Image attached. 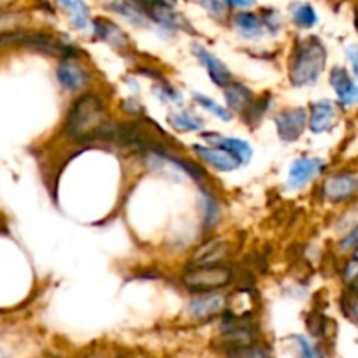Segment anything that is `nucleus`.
Listing matches in <instances>:
<instances>
[{
    "label": "nucleus",
    "mask_w": 358,
    "mask_h": 358,
    "mask_svg": "<svg viewBox=\"0 0 358 358\" xmlns=\"http://www.w3.org/2000/svg\"><path fill=\"white\" fill-rule=\"evenodd\" d=\"M92 32H94L95 39L102 41V43L109 44L111 48L118 51L130 50V37L122 27L113 20L106 18V16H97L92 22Z\"/></svg>",
    "instance_id": "9d476101"
},
{
    "label": "nucleus",
    "mask_w": 358,
    "mask_h": 358,
    "mask_svg": "<svg viewBox=\"0 0 358 358\" xmlns=\"http://www.w3.org/2000/svg\"><path fill=\"white\" fill-rule=\"evenodd\" d=\"M122 108L125 109V113H129V115H134V116L144 115L143 104H139V102H137V99H134V97H130V99H127V101H123L122 102Z\"/></svg>",
    "instance_id": "473e14b6"
},
{
    "label": "nucleus",
    "mask_w": 358,
    "mask_h": 358,
    "mask_svg": "<svg viewBox=\"0 0 358 358\" xmlns=\"http://www.w3.org/2000/svg\"><path fill=\"white\" fill-rule=\"evenodd\" d=\"M4 50H25L58 58L79 57V50H76L74 46L64 43L53 34L36 29H27L15 34H8V36H0V51Z\"/></svg>",
    "instance_id": "7ed1b4c3"
},
{
    "label": "nucleus",
    "mask_w": 358,
    "mask_h": 358,
    "mask_svg": "<svg viewBox=\"0 0 358 358\" xmlns=\"http://www.w3.org/2000/svg\"><path fill=\"white\" fill-rule=\"evenodd\" d=\"M201 213H202V223L208 230H213L220 223L222 218V206H220L218 199L208 190H201Z\"/></svg>",
    "instance_id": "b1692460"
},
{
    "label": "nucleus",
    "mask_w": 358,
    "mask_h": 358,
    "mask_svg": "<svg viewBox=\"0 0 358 358\" xmlns=\"http://www.w3.org/2000/svg\"><path fill=\"white\" fill-rule=\"evenodd\" d=\"M192 53H194V57L201 62L202 67L206 69V72H208V76L211 78V81L215 83L216 86L225 88L230 83L236 81V79H234V74L230 72V69L227 67L215 53H211L204 44L197 43V41L192 43Z\"/></svg>",
    "instance_id": "0eeeda50"
},
{
    "label": "nucleus",
    "mask_w": 358,
    "mask_h": 358,
    "mask_svg": "<svg viewBox=\"0 0 358 358\" xmlns=\"http://www.w3.org/2000/svg\"><path fill=\"white\" fill-rule=\"evenodd\" d=\"M358 190L357 172H339L327 178L322 185V194L330 202H344Z\"/></svg>",
    "instance_id": "6e6552de"
},
{
    "label": "nucleus",
    "mask_w": 358,
    "mask_h": 358,
    "mask_svg": "<svg viewBox=\"0 0 358 358\" xmlns=\"http://www.w3.org/2000/svg\"><path fill=\"white\" fill-rule=\"evenodd\" d=\"M230 9H237V11H246V9H253L257 6V0H223Z\"/></svg>",
    "instance_id": "72a5a7b5"
},
{
    "label": "nucleus",
    "mask_w": 358,
    "mask_h": 358,
    "mask_svg": "<svg viewBox=\"0 0 358 358\" xmlns=\"http://www.w3.org/2000/svg\"><path fill=\"white\" fill-rule=\"evenodd\" d=\"M57 8L60 9L69 20V25L78 32H85V30L92 29V8L86 4V0H55Z\"/></svg>",
    "instance_id": "ddd939ff"
},
{
    "label": "nucleus",
    "mask_w": 358,
    "mask_h": 358,
    "mask_svg": "<svg viewBox=\"0 0 358 358\" xmlns=\"http://www.w3.org/2000/svg\"><path fill=\"white\" fill-rule=\"evenodd\" d=\"M227 302L229 299L225 294H218V292L199 294L188 302V313L195 320H211L225 311Z\"/></svg>",
    "instance_id": "9b49d317"
},
{
    "label": "nucleus",
    "mask_w": 358,
    "mask_h": 358,
    "mask_svg": "<svg viewBox=\"0 0 358 358\" xmlns=\"http://www.w3.org/2000/svg\"><path fill=\"white\" fill-rule=\"evenodd\" d=\"M288 15H290L292 23L297 29L308 30L318 25V13H316V9L309 2H301V0L292 2L288 6Z\"/></svg>",
    "instance_id": "5701e85b"
},
{
    "label": "nucleus",
    "mask_w": 358,
    "mask_h": 358,
    "mask_svg": "<svg viewBox=\"0 0 358 358\" xmlns=\"http://www.w3.org/2000/svg\"><path fill=\"white\" fill-rule=\"evenodd\" d=\"M234 280L232 268L223 264L192 265L181 278V283L192 294H211L229 287Z\"/></svg>",
    "instance_id": "20e7f679"
},
{
    "label": "nucleus",
    "mask_w": 358,
    "mask_h": 358,
    "mask_svg": "<svg viewBox=\"0 0 358 358\" xmlns=\"http://www.w3.org/2000/svg\"><path fill=\"white\" fill-rule=\"evenodd\" d=\"M223 92H225V101L230 111L239 113L241 116L244 115V111H246V109L251 106V102L255 101L253 92H251L246 85H243V83L239 81L230 83L229 86L223 88Z\"/></svg>",
    "instance_id": "aec40b11"
},
{
    "label": "nucleus",
    "mask_w": 358,
    "mask_h": 358,
    "mask_svg": "<svg viewBox=\"0 0 358 358\" xmlns=\"http://www.w3.org/2000/svg\"><path fill=\"white\" fill-rule=\"evenodd\" d=\"M309 115L304 108L285 109L278 113L274 123H276V132L283 143H295L302 137L304 130L308 129Z\"/></svg>",
    "instance_id": "39448f33"
},
{
    "label": "nucleus",
    "mask_w": 358,
    "mask_h": 358,
    "mask_svg": "<svg viewBox=\"0 0 358 358\" xmlns=\"http://www.w3.org/2000/svg\"><path fill=\"white\" fill-rule=\"evenodd\" d=\"M325 167V162L316 157H299L292 162L288 169L287 187L290 190H299L304 188L306 185L311 183L313 179L320 174Z\"/></svg>",
    "instance_id": "1a4fd4ad"
},
{
    "label": "nucleus",
    "mask_w": 358,
    "mask_h": 358,
    "mask_svg": "<svg viewBox=\"0 0 358 358\" xmlns=\"http://www.w3.org/2000/svg\"><path fill=\"white\" fill-rule=\"evenodd\" d=\"M101 6L106 11L125 20L129 25L137 27V29H150L151 27V22L146 16V13L134 0H101Z\"/></svg>",
    "instance_id": "f8f14e48"
},
{
    "label": "nucleus",
    "mask_w": 358,
    "mask_h": 358,
    "mask_svg": "<svg viewBox=\"0 0 358 358\" xmlns=\"http://www.w3.org/2000/svg\"><path fill=\"white\" fill-rule=\"evenodd\" d=\"M229 255V244L222 239L206 243L197 250L194 257V265H216L222 264Z\"/></svg>",
    "instance_id": "4be33fe9"
},
{
    "label": "nucleus",
    "mask_w": 358,
    "mask_h": 358,
    "mask_svg": "<svg viewBox=\"0 0 358 358\" xmlns=\"http://www.w3.org/2000/svg\"><path fill=\"white\" fill-rule=\"evenodd\" d=\"M195 2H197L199 8L204 9L215 22L225 23L229 22L230 16H232V9H230L223 0H195Z\"/></svg>",
    "instance_id": "bb28decb"
},
{
    "label": "nucleus",
    "mask_w": 358,
    "mask_h": 358,
    "mask_svg": "<svg viewBox=\"0 0 358 358\" xmlns=\"http://www.w3.org/2000/svg\"><path fill=\"white\" fill-rule=\"evenodd\" d=\"M230 22H232L234 30L246 41L258 39V37L267 34L265 32L260 13H255L251 11V9H246V11H236L230 16Z\"/></svg>",
    "instance_id": "f3484780"
},
{
    "label": "nucleus",
    "mask_w": 358,
    "mask_h": 358,
    "mask_svg": "<svg viewBox=\"0 0 358 358\" xmlns=\"http://www.w3.org/2000/svg\"><path fill=\"white\" fill-rule=\"evenodd\" d=\"M271 102H273V99H271V95H264V97H255V101L251 102L250 108L244 111L243 115V120L244 123H246L248 127L250 125H258V122H260L262 118L265 116V113L268 111V108H271Z\"/></svg>",
    "instance_id": "a878e982"
},
{
    "label": "nucleus",
    "mask_w": 358,
    "mask_h": 358,
    "mask_svg": "<svg viewBox=\"0 0 358 358\" xmlns=\"http://www.w3.org/2000/svg\"><path fill=\"white\" fill-rule=\"evenodd\" d=\"M230 357L232 358H273L271 351L265 350V348L257 346V344H251V346L237 348V350L230 351Z\"/></svg>",
    "instance_id": "c756f323"
},
{
    "label": "nucleus",
    "mask_w": 358,
    "mask_h": 358,
    "mask_svg": "<svg viewBox=\"0 0 358 358\" xmlns=\"http://www.w3.org/2000/svg\"><path fill=\"white\" fill-rule=\"evenodd\" d=\"M34 16L27 9H6L0 11V36L20 32V30L32 29Z\"/></svg>",
    "instance_id": "6ab92c4d"
},
{
    "label": "nucleus",
    "mask_w": 358,
    "mask_h": 358,
    "mask_svg": "<svg viewBox=\"0 0 358 358\" xmlns=\"http://www.w3.org/2000/svg\"><path fill=\"white\" fill-rule=\"evenodd\" d=\"M153 92L157 95V99H160L162 102H169V104H183V95L178 88H174L172 85L165 81H158L153 86Z\"/></svg>",
    "instance_id": "c85d7f7f"
},
{
    "label": "nucleus",
    "mask_w": 358,
    "mask_h": 358,
    "mask_svg": "<svg viewBox=\"0 0 358 358\" xmlns=\"http://www.w3.org/2000/svg\"><path fill=\"white\" fill-rule=\"evenodd\" d=\"M344 281H348V283H353L355 280L358 278V260H351L348 262L346 267H344Z\"/></svg>",
    "instance_id": "f704fd0d"
},
{
    "label": "nucleus",
    "mask_w": 358,
    "mask_h": 358,
    "mask_svg": "<svg viewBox=\"0 0 358 358\" xmlns=\"http://www.w3.org/2000/svg\"><path fill=\"white\" fill-rule=\"evenodd\" d=\"M339 109L332 101H316L311 104V113H309L308 127L313 134H325L336 125Z\"/></svg>",
    "instance_id": "4468645a"
},
{
    "label": "nucleus",
    "mask_w": 358,
    "mask_h": 358,
    "mask_svg": "<svg viewBox=\"0 0 358 358\" xmlns=\"http://www.w3.org/2000/svg\"><path fill=\"white\" fill-rule=\"evenodd\" d=\"M57 79L65 92H81L92 83V74L76 58H62L57 65Z\"/></svg>",
    "instance_id": "423d86ee"
},
{
    "label": "nucleus",
    "mask_w": 358,
    "mask_h": 358,
    "mask_svg": "<svg viewBox=\"0 0 358 358\" xmlns=\"http://www.w3.org/2000/svg\"><path fill=\"white\" fill-rule=\"evenodd\" d=\"M357 246H358V225L355 227V229L351 230L348 236H344L339 243L341 251H351V250H355Z\"/></svg>",
    "instance_id": "2f4dec72"
},
{
    "label": "nucleus",
    "mask_w": 358,
    "mask_h": 358,
    "mask_svg": "<svg viewBox=\"0 0 358 358\" xmlns=\"http://www.w3.org/2000/svg\"><path fill=\"white\" fill-rule=\"evenodd\" d=\"M355 260H358V246L355 248Z\"/></svg>",
    "instance_id": "58836bf2"
},
{
    "label": "nucleus",
    "mask_w": 358,
    "mask_h": 358,
    "mask_svg": "<svg viewBox=\"0 0 358 358\" xmlns=\"http://www.w3.org/2000/svg\"><path fill=\"white\" fill-rule=\"evenodd\" d=\"M192 99H194L195 104H199L201 108H204L206 111L211 113L213 116H216L222 122H232L234 115L229 108H223L222 104L215 101V99L208 97V95L201 94V92H192Z\"/></svg>",
    "instance_id": "393cba45"
},
{
    "label": "nucleus",
    "mask_w": 358,
    "mask_h": 358,
    "mask_svg": "<svg viewBox=\"0 0 358 358\" xmlns=\"http://www.w3.org/2000/svg\"><path fill=\"white\" fill-rule=\"evenodd\" d=\"M202 139L208 144H211V146L223 148L229 153H232L234 157L239 158L241 164H250L251 157H253V148H251V144L243 139H237V137H227L220 136L216 132H206L202 134Z\"/></svg>",
    "instance_id": "a211bd4d"
},
{
    "label": "nucleus",
    "mask_w": 358,
    "mask_h": 358,
    "mask_svg": "<svg viewBox=\"0 0 358 358\" xmlns=\"http://www.w3.org/2000/svg\"><path fill=\"white\" fill-rule=\"evenodd\" d=\"M350 315H351V318L355 320V322H358V295H357V299H355V301L351 302Z\"/></svg>",
    "instance_id": "4c0bfd02"
},
{
    "label": "nucleus",
    "mask_w": 358,
    "mask_h": 358,
    "mask_svg": "<svg viewBox=\"0 0 358 358\" xmlns=\"http://www.w3.org/2000/svg\"><path fill=\"white\" fill-rule=\"evenodd\" d=\"M260 16L262 22H264L265 32H267L268 36L274 37L283 30V16H281V13L278 11V9L264 8L260 11Z\"/></svg>",
    "instance_id": "cd10ccee"
},
{
    "label": "nucleus",
    "mask_w": 358,
    "mask_h": 358,
    "mask_svg": "<svg viewBox=\"0 0 358 358\" xmlns=\"http://www.w3.org/2000/svg\"><path fill=\"white\" fill-rule=\"evenodd\" d=\"M330 86L334 88L337 95V101L344 106L350 108L358 102V85L351 79L348 71L344 67H334L330 71Z\"/></svg>",
    "instance_id": "dca6fc26"
},
{
    "label": "nucleus",
    "mask_w": 358,
    "mask_h": 358,
    "mask_svg": "<svg viewBox=\"0 0 358 358\" xmlns=\"http://www.w3.org/2000/svg\"><path fill=\"white\" fill-rule=\"evenodd\" d=\"M118 123L109 122L104 101L95 94H85L74 101L65 118L64 134L78 144L111 141L115 143Z\"/></svg>",
    "instance_id": "f257e3e1"
},
{
    "label": "nucleus",
    "mask_w": 358,
    "mask_h": 358,
    "mask_svg": "<svg viewBox=\"0 0 358 358\" xmlns=\"http://www.w3.org/2000/svg\"><path fill=\"white\" fill-rule=\"evenodd\" d=\"M194 151L202 162L211 165L216 171L232 172L241 165L239 158L234 157L232 153H229V151L223 150V148L211 146V144H209V146H204V144H194Z\"/></svg>",
    "instance_id": "2eb2a0df"
},
{
    "label": "nucleus",
    "mask_w": 358,
    "mask_h": 358,
    "mask_svg": "<svg viewBox=\"0 0 358 358\" xmlns=\"http://www.w3.org/2000/svg\"><path fill=\"white\" fill-rule=\"evenodd\" d=\"M90 358H104V357H90Z\"/></svg>",
    "instance_id": "a19ab883"
},
{
    "label": "nucleus",
    "mask_w": 358,
    "mask_h": 358,
    "mask_svg": "<svg viewBox=\"0 0 358 358\" xmlns=\"http://www.w3.org/2000/svg\"><path fill=\"white\" fill-rule=\"evenodd\" d=\"M292 339L297 344L301 358H323V353L320 351V348H316L306 336H299L297 334V336H294Z\"/></svg>",
    "instance_id": "7c9ffc66"
},
{
    "label": "nucleus",
    "mask_w": 358,
    "mask_h": 358,
    "mask_svg": "<svg viewBox=\"0 0 358 358\" xmlns=\"http://www.w3.org/2000/svg\"><path fill=\"white\" fill-rule=\"evenodd\" d=\"M327 64V48L316 36L299 37L288 62V79L294 86H311Z\"/></svg>",
    "instance_id": "f03ea898"
},
{
    "label": "nucleus",
    "mask_w": 358,
    "mask_h": 358,
    "mask_svg": "<svg viewBox=\"0 0 358 358\" xmlns=\"http://www.w3.org/2000/svg\"><path fill=\"white\" fill-rule=\"evenodd\" d=\"M167 122L178 132H201L206 127L204 118H201L197 113L188 111V109L171 111L167 115Z\"/></svg>",
    "instance_id": "412c9836"
},
{
    "label": "nucleus",
    "mask_w": 358,
    "mask_h": 358,
    "mask_svg": "<svg viewBox=\"0 0 358 358\" xmlns=\"http://www.w3.org/2000/svg\"><path fill=\"white\" fill-rule=\"evenodd\" d=\"M346 57L351 62V65H353L355 76L358 78V44H350L346 48Z\"/></svg>",
    "instance_id": "c9c22d12"
},
{
    "label": "nucleus",
    "mask_w": 358,
    "mask_h": 358,
    "mask_svg": "<svg viewBox=\"0 0 358 358\" xmlns=\"http://www.w3.org/2000/svg\"><path fill=\"white\" fill-rule=\"evenodd\" d=\"M18 0H0V11H6V9H13L16 6Z\"/></svg>",
    "instance_id": "e433bc0d"
},
{
    "label": "nucleus",
    "mask_w": 358,
    "mask_h": 358,
    "mask_svg": "<svg viewBox=\"0 0 358 358\" xmlns=\"http://www.w3.org/2000/svg\"><path fill=\"white\" fill-rule=\"evenodd\" d=\"M353 288H357V290H358V278L353 281Z\"/></svg>",
    "instance_id": "ea45409f"
}]
</instances>
